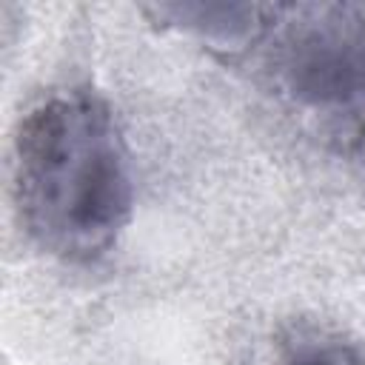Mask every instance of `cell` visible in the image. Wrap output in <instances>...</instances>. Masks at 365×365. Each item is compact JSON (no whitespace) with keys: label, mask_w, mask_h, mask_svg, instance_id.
Segmentation results:
<instances>
[{"label":"cell","mask_w":365,"mask_h":365,"mask_svg":"<svg viewBox=\"0 0 365 365\" xmlns=\"http://www.w3.org/2000/svg\"><path fill=\"white\" fill-rule=\"evenodd\" d=\"M274 17L282 94L342 143L365 140V6H294Z\"/></svg>","instance_id":"cell-2"},{"label":"cell","mask_w":365,"mask_h":365,"mask_svg":"<svg viewBox=\"0 0 365 365\" xmlns=\"http://www.w3.org/2000/svg\"><path fill=\"white\" fill-rule=\"evenodd\" d=\"M285 365H365V351L351 342H311L294 351Z\"/></svg>","instance_id":"cell-4"},{"label":"cell","mask_w":365,"mask_h":365,"mask_svg":"<svg viewBox=\"0 0 365 365\" xmlns=\"http://www.w3.org/2000/svg\"><path fill=\"white\" fill-rule=\"evenodd\" d=\"M14 202L26 234L68 262L103 257L125 231L134 180L120 125L91 91L34 103L14 134Z\"/></svg>","instance_id":"cell-1"},{"label":"cell","mask_w":365,"mask_h":365,"mask_svg":"<svg viewBox=\"0 0 365 365\" xmlns=\"http://www.w3.org/2000/svg\"><path fill=\"white\" fill-rule=\"evenodd\" d=\"M279 6H245V3H194V6H157L160 17H168L174 26L205 37L208 43L242 46L265 34L277 17Z\"/></svg>","instance_id":"cell-3"}]
</instances>
